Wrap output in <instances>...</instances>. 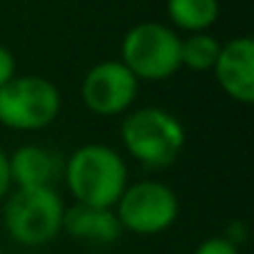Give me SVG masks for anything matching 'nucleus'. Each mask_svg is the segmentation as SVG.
<instances>
[{"instance_id": "nucleus-10", "label": "nucleus", "mask_w": 254, "mask_h": 254, "mask_svg": "<svg viewBox=\"0 0 254 254\" xmlns=\"http://www.w3.org/2000/svg\"><path fill=\"white\" fill-rule=\"evenodd\" d=\"M8 167L15 187H55V182L63 180L65 160L50 147L23 145L8 155Z\"/></svg>"}, {"instance_id": "nucleus-12", "label": "nucleus", "mask_w": 254, "mask_h": 254, "mask_svg": "<svg viewBox=\"0 0 254 254\" xmlns=\"http://www.w3.org/2000/svg\"><path fill=\"white\" fill-rule=\"evenodd\" d=\"M219 48H222L219 40L212 38L209 33H192L180 45V63L194 72H207L214 67Z\"/></svg>"}, {"instance_id": "nucleus-2", "label": "nucleus", "mask_w": 254, "mask_h": 254, "mask_svg": "<svg viewBox=\"0 0 254 254\" xmlns=\"http://www.w3.org/2000/svg\"><path fill=\"white\" fill-rule=\"evenodd\" d=\"M120 137L127 155L147 170L172 167L187 142L185 125L175 112L165 107L130 110L122 117Z\"/></svg>"}, {"instance_id": "nucleus-5", "label": "nucleus", "mask_w": 254, "mask_h": 254, "mask_svg": "<svg viewBox=\"0 0 254 254\" xmlns=\"http://www.w3.org/2000/svg\"><path fill=\"white\" fill-rule=\"evenodd\" d=\"M182 38L162 23H140L122 38V65L137 80L160 82L172 77L180 63Z\"/></svg>"}, {"instance_id": "nucleus-14", "label": "nucleus", "mask_w": 254, "mask_h": 254, "mask_svg": "<svg viewBox=\"0 0 254 254\" xmlns=\"http://www.w3.org/2000/svg\"><path fill=\"white\" fill-rule=\"evenodd\" d=\"M13 77H15V58L5 45H0V87L8 85Z\"/></svg>"}, {"instance_id": "nucleus-13", "label": "nucleus", "mask_w": 254, "mask_h": 254, "mask_svg": "<svg viewBox=\"0 0 254 254\" xmlns=\"http://www.w3.org/2000/svg\"><path fill=\"white\" fill-rule=\"evenodd\" d=\"M194 254H239V247L227 237H209L194 249Z\"/></svg>"}, {"instance_id": "nucleus-6", "label": "nucleus", "mask_w": 254, "mask_h": 254, "mask_svg": "<svg viewBox=\"0 0 254 254\" xmlns=\"http://www.w3.org/2000/svg\"><path fill=\"white\" fill-rule=\"evenodd\" d=\"M115 214L122 224V232L155 237L177 222L180 199L170 185L160 180H140L135 185H127L115 204Z\"/></svg>"}, {"instance_id": "nucleus-7", "label": "nucleus", "mask_w": 254, "mask_h": 254, "mask_svg": "<svg viewBox=\"0 0 254 254\" xmlns=\"http://www.w3.org/2000/svg\"><path fill=\"white\" fill-rule=\"evenodd\" d=\"M140 80L127 70L120 60H102L87 70L82 77V102L90 112L100 117L127 115L135 105Z\"/></svg>"}, {"instance_id": "nucleus-1", "label": "nucleus", "mask_w": 254, "mask_h": 254, "mask_svg": "<svg viewBox=\"0 0 254 254\" xmlns=\"http://www.w3.org/2000/svg\"><path fill=\"white\" fill-rule=\"evenodd\" d=\"M67 192L77 204L115 209L117 199L127 190V165L110 145L90 142L77 147L63 167Z\"/></svg>"}, {"instance_id": "nucleus-9", "label": "nucleus", "mask_w": 254, "mask_h": 254, "mask_svg": "<svg viewBox=\"0 0 254 254\" xmlns=\"http://www.w3.org/2000/svg\"><path fill=\"white\" fill-rule=\"evenodd\" d=\"M63 232L72 237L75 242H82L90 247H107L122 237V224L115 209H102V207L75 202L72 207H65Z\"/></svg>"}, {"instance_id": "nucleus-11", "label": "nucleus", "mask_w": 254, "mask_h": 254, "mask_svg": "<svg viewBox=\"0 0 254 254\" xmlns=\"http://www.w3.org/2000/svg\"><path fill=\"white\" fill-rule=\"evenodd\" d=\"M170 20L187 33H204L219 18L217 0H167Z\"/></svg>"}, {"instance_id": "nucleus-3", "label": "nucleus", "mask_w": 254, "mask_h": 254, "mask_svg": "<svg viewBox=\"0 0 254 254\" xmlns=\"http://www.w3.org/2000/svg\"><path fill=\"white\" fill-rule=\"evenodd\" d=\"M65 202L55 187H18L3 207V224L13 242L23 247L50 244L63 232Z\"/></svg>"}, {"instance_id": "nucleus-15", "label": "nucleus", "mask_w": 254, "mask_h": 254, "mask_svg": "<svg viewBox=\"0 0 254 254\" xmlns=\"http://www.w3.org/2000/svg\"><path fill=\"white\" fill-rule=\"evenodd\" d=\"M10 187H13V182H10V167H8V152L0 147V199L3 197H8L10 194Z\"/></svg>"}, {"instance_id": "nucleus-8", "label": "nucleus", "mask_w": 254, "mask_h": 254, "mask_svg": "<svg viewBox=\"0 0 254 254\" xmlns=\"http://www.w3.org/2000/svg\"><path fill=\"white\" fill-rule=\"evenodd\" d=\"M214 77L219 87L242 105L254 102V43L252 38L242 35L219 48L214 63Z\"/></svg>"}, {"instance_id": "nucleus-4", "label": "nucleus", "mask_w": 254, "mask_h": 254, "mask_svg": "<svg viewBox=\"0 0 254 254\" xmlns=\"http://www.w3.org/2000/svg\"><path fill=\"white\" fill-rule=\"evenodd\" d=\"M60 90L40 75H15L0 87V125L18 132L45 130L60 115Z\"/></svg>"}]
</instances>
